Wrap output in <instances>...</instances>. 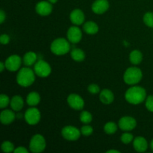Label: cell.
Segmentation results:
<instances>
[{"instance_id":"6da1fadb","label":"cell","mask_w":153,"mask_h":153,"mask_svg":"<svg viewBox=\"0 0 153 153\" xmlns=\"http://www.w3.org/2000/svg\"><path fill=\"white\" fill-rule=\"evenodd\" d=\"M125 98L126 101L131 104H140L146 99V90L142 87H131V88H128L126 92Z\"/></svg>"},{"instance_id":"7a4b0ae2","label":"cell","mask_w":153,"mask_h":153,"mask_svg":"<svg viewBox=\"0 0 153 153\" xmlns=\"http://www.w3.org/2000/svg\"><path fill=\"white\" fill-rule=\"evenodd\" d=\"M35 80V73L28 67H23L18 72L16 82L20 86L26 88L34 83Z\"/></svg>"},{"instance_id":"3957f363","label":"cell","mask_w":153,"mask_h":153,"mask_svg":"<svg viewBox=\"0 0 153 153\" xmlns=\"http://www.w3.org/2000/svg\"><path fill=\"white\" fill-rule=\"evenodd\" d=\"M51 52L56 55H63L70 50V44L66 39L60 37L52 41L50 46Z\"/></svg>"},{"instance_id":"277c9868","label":"cell","mask_w":153,"mask_h":153,"mask_svg":"<svg viewBox=\"0 0 153 153\" xmlns=\"http://www.w3.org/2000/svg\"><path fill=\"white\" fill-rule=\"evenodd\" d=\"M143 77V73L140 69L137 67H129L126 70L123 75V80L127 85H136L140 82Z\"/></svg>"},{"instance_id":"5b68a950","label":"cell","mask_w":153,"mask_h":153,"mask_svg":"<svg viewBox=\"0 0 153 153\" xmlns=\"http://www.w3.org/2000/svg\"><path fill=\"white\" fill-rule=\"evenodd\" d=\"M46 146V140L43 135L40 134H34L31 137L29 143L30 150L34 153H40L43 152Z\"/></svg>"},{"instance_id":"8992f818","label":"cell","mask_w":153,"mask_h":153,"mask_svg":"<svg viewBox=\"0 0 153 153\" xmlns=\"http://www.w3.org/2000/svg\"><path fill=\"white\" fill-rule=\"evenodd\" d=\"M34 71L39 77L46 78L50 75L52 69H51L50 65L46 61L40 60L34 64Z\"/></svg>"},{"instance_id":"52a82bcc","label":"cell","mask_w":153,"mask_h":153,"mask_svg":"<svg viewBox=\"0 0 153 153\" xmlns=\"http://www.w3.org/2000/svg\"><path fill=\"white\" fill-rule=\"evenodd\" d=\"M40 112L37 108H30L25 111L24 117L25 121L28 125L34 126L37 125L40 120Z\"/></svg>"},{"instance_id":"ba28073f","label":"cell","mask_w":153,"mask_h":153,"mask_svg":"<svg viewBox=\"0 0 153 153\" xmlns=\"http://www.w3.org/2000/svg\"><path fill=\"white\" fill-rule=\"evenodd\" d=\"M61 134L64 139L70 141H75L78 140L81 136V131H79L76 127L72 126H67L64 127L61 131Z\"/></svg>"},{"instance_id":"9c48e42d","label":"cell","mask_w":153,"mask_h":153,"mask_svg":"<svg viewBox=\"0 0 153 153\" xmlns=\"http://www.w3.org/2000/svg\"><path fill=\"white\" fill-rule=\"evenodd\" d=\"M22 63V60L19 55H13L9 56L5 60V67L7 70L10 72H15L19 69Z\"/></svg>"},{"instance_id":"30bf717a","label":"cell","mask_w":153,"mask_h":153,"mask_svg":"<svg viewBox=\"0 0 153 153\" xmlns=\"http://www.w3.org/2000/svg\"><path fill=\"white\" fill-rule=\"evenodd\" d=\"M136 126H137V121L131 117H123L119 120V127L123 131H131L135 128Z\"/></svg>"},{"instance_id":"8fae6325","label":"cell","mask_w":153,"mask_h":153,"mask_svg":"<svg viewBox=\"0 0 153 153\" xmlns=\"http://www.w3.org/2000/svg\"><path fill=\"white\" fill-rule=\"evenodd\" d=\"M67 102L69 105L75 110H82L85 106V102L82 97L76 94L69 95V97H67Z\"/></svg>"},{"instance_id":"7c38bea8","label":"cell","mask_w":153,"mask_h":153,"mask_svg":"<svg viewBox=\"0 0 153 153\" xmlns=\"http://www.w3.org/2000/svg\"><path fill=\"white\" fill-rule=\"evenodd\" d=\"M35 10L40 16H48L52 11V3L49 1H41L36 4Z\"/></svg>"},{"instance_id":"4fadbf2b","label":"cell","mask_w":153,"mask_h":153,"mask_svg":"<svg viewBox=\"0 0 153 153\" xmlns=\"http://www.w3.org/2000/svg\"><path fill=\"white\" fill-rule=\"evenodd\" d=\"M82 32L77 26H71L67 31V38L70 43H77L82 40Z\"/></svg>"},{"instance_id":"5bb4252c","label":"cell","mask_w":153,"mask_h":153,"mask_svg":"<svg viewBox=\"0 0 153 153\" xmlns=\"http://www.w3.org/2000/svg\"><path fill=\"white\" fill-rule=\"evenodd\" d=\"M109 8L108 0H96L92 4V10L97 14H102L107 11Z\"/></svg>"},{"instance_id":"9a60e30c","label":"cell","mask_w":153,"mask_h":153,"mask_svg":"<svg viewBox=\"0 0 153 153\" xmlns=\"http://www.w3.org/2000/svg\"><path fill=\"white\" fill-rule=\"evenodd\" d=\"M70 19L74 25H80L85 22V13L80 9H75L70 13Z\"/></svg>"},{"instance_id":"2e32d148","label":"cell","mask_w":153,"mask_h":153,"mask_svg":"<svg viewBox=\"0 0 153 153\" xmlns=\"http://www.w3.org/2000/svg\"><path fill=\"white\" fill-rule=\"evenodd\" d=\"M133 146L134 149L138 152H143L148 148V143L143 137H137L133 141Z\"/></svg>"},{"instance_id":"e0dca14e","label":"cell","mask_w":153,"mask_h":153,"mask_svg":"<svg viewBox=\"0 0 153 153\" xmlns=\"http://www.w3.org/2000/svg\"><path fill=\"white\" fill-rule=\"evenodd\" d=\"M16 115L14 112L10 110H4L1 112L0 120L3 125H9L12 123L15 120Z\"/></svg>"},{"instance_id":"ac0fdd59","label":"cell","mask_w":153,"mask_h":153,"mask_svg":"<svg viewBox=\"0 0 153 153\" xmlns=\"http://www.w3.org/2000/svg\"><path fill=\"white\" fill-rule=\"evenodd\" d=\"M100 100L104 104L108 105L113 102L114 100V96L111 91L108 89H104L100 92Z\"/></svg>"},{"instance_id":"d6986e66","label":"cell","mask_w":153,"mask_h":153,"mask_svg":"<svg viewBox=\"0 0 153 153\" xmlns=\"http://www.w3.org/2000/svg\"><path fill=\"white\" fill-rule=\"evenodd\" d=\"M10 105L13 111H19L22 110V108H23V99H22L20 96H14V97L11 99V100H10Z\"/></svg>"},{"instance_id":"ffe728a7","label":"cell","mask_w":153,"mask_h":153,"mask_svg":"<svg viewBox=\"0 0 153 153\" xmlns=\"http://www.w3.org/2000/svg\"><path fill=\"white\" fill-rule=\"evenodd\" d=\"M83 29L88 34H96L99 31V26L93 21H88L84 24Z\"/></svg>"},{"instance_id":"44dd1931","label":"cell","mask_w":153,"mask_h":153,"mask_svg":"<svg viewBox=\"0 0 153 153\" xmlns=\"http://www.w3.org/2000/svg\"><path fill=\"white\" fill-rule=\"evenodd\" d=\"M37 59V55H36L35 52H28L24 55L23 61L24 64L27 67L32 66L36 63V61Z\"/></svg>"},{"instance_id":"7402d4cb","label":"cell","mask_w":153,"mask_h":153,"mask_svg":"<svg viewBox=\"0 0 153 153\" xmlns=\"http://www.w3.org/2000/svg\"><path fill=\"white\" fill-rule=\"evenodd\" d=\"M27 104L31 107H34L39 104L40 102V97L38 93L31 92L28 94L26 97Z\"/></svg>"},{"instance_id":"603a6c76","label":"cell","mask_w":153,"mask_h":153,"mask_svg":"<svg viewBox=\"0 0 153 153\" xmlns=\"http://www.w3.org/2000/svg\"><path fill=\"white\" fill-rule=\"evenodd\" d=\"M142 60H143V55H142L141 52L139 50H133L132 52L130 53L129 55V61L131 64L134 65H137L141 63Z\"/></svg>"},{"instance_id":"cb8c5ba5","label":"cell","mask_w":153,"mask_h":153,"mask_svg":"<svg viewBox=\"0 0 153 153\" xmlns=\"http://www.w3.org/2000/svg\"><path fill=\"white\" fill-rule=\"evenodd\" d=\"M70 55L74 61H78V62L84 61L85 58V54L84 51L79 48L72 49V51L70 52Z\"/></svg>"},{"instance_id":"d4e9b609","label":"cell","mask_w":153,"mask_h":153,"mask_svg":"<svg viewBox=\"0 0 153 153\" xmlns=\"http://www.w3.org/2000/svg\"><path fill=\"white\" fill-rule=\"evenodd\" d=\"M117 130V126L114 122H108L104 126V131L106 134H112Z\"/></svg>"},{"instance_id":"484cf974","label":"cell","mask_w":153,"mask_h":153,"mask_svg":"<svg viewBox=\"0 0 153 153\" xmlns=\"http://www.w3.org/2000/svg\"><path fill=\"white\" fill-rule=\"evenodd\" d=\"M92 114L87 111H83L80 114V120L84 124H89L92 121Z\"/></svg>"},{"instance_id":"4316f807","label":"cell","mask_w":153,"mask_h":153,"mask_svg":"<svg viewBox=\"0 0 153 153\" xmlns=\"http://www.w3.org/2000/svg\"><path fill=\"white\" fill-rule=\"evenodd\" d=\"M143 22L149 28H153V12H147L143 16Z\"/></svg>"},{"instance_id":"83f0119b","label":"cell","mask_w":153,"mask_h":153,"mask_svg":"<svg viewBox=\"0 0 153 153\" xmlns=\"http://www.w3.org/2000/svg\"><path fill=\"white\" fill-rule=\"evenodd\" d=\"M1 150L5 153H9L14 151V146L11 142L6 140L1 144Z\"/></svg>"},{"instance_id":"f1b7e54d","label":"cell","mask_w":153,"mask_h":153,"mask_svg":"<svg viewBox=\"0 0 153 153\" xmlns=\"http://www.w3.org/2000/svg\"><path fill=\"white\" fill-rule=\"evenodd\" d=\"M10 102V100L7 96H6L5 94H1L0 96V108H6Z\"/></svg>"},{"instance_id":"f546056e","label":"cell","mask_w":153,"mask_h":153,"mask_svg":"<svg viewBox=\"0 0 153 153\" xmlns=\"http://www.w3.org/2000/svg\"><path fill=\"white\" fill-rule=\"evenodd\" d=\"M93 131H94L93 127L91 126L88 125V124H86L85 126H82V128H81V133H82L83 135L86 136V137L91 135Z\"/></svg>"},{"instance_id":"4dcf8cb0","label":"cell","mask_w":153,"mask_h":153,"mask_svg":"<svg viewBox=\"0 0 153 153\" xmlns=\"http://www.w3.org/2000/svg\"><path fill=\"white\" fill-rule=\"evenodd\" d=\"M120 139L121 141H122L124 144H128V143H130L133 140V135L131 134H130V133L126 132L122 134Z\"/></svg>"},{"instance_id":"1f68e13d","label":"cell","mask_w":153,"mask_h":153,"mask_svg":"<svg viewBox=\"0 0 153 153\" xmlns=\"http://www.w3.org/2000/svg\"><path fill=\"white\" fill-rule=\"evenodd\" d=\"M146 107L148 111L150 112H153V96H149L146 99Z\"/></svg>"},{"instance_id":"d6a6232c","label":"cell","mask_w":153,"mask_h":153,"mask_svg":"<svg viewBox=\"0 0 153 153\" xmlns=\"http://www.w3.org/2000/svg\"><path fill=\"white\" fill-rule=\"evenodd\" d=\"M88 91L91 93V94H97L100 92V88L96 84H91L88 86Z\"/></svg>"},{"instance_id":"836d02e7","label":"cell","mask_w":153,"mask_h":153,"mask_svg":"<svg viewBox=\"0 0 153 153\" xmlns=\"http://www.w3.org/2000/svg\"><path fill=\"white\" fill-rule=\"evenodd\" d=\"M0 42L1 44H7L10 42V37L7 34H1L0 37Z\"/></svg>"},{"instance_id":"e575fe53","label":"cell","mask_w":153,"mask_h":153,"mask_svg":"<svg viewBox=\"0 0 153 153\" xmlns=\"http://www.w3.org/2000/svg\"><path fill=\"white\" fill-rule=\"evenodd\" d=\"M13 152L14 153H28V149H25V147H23V146H19V147L16 148V149H14Z\"/></svg>"},{"instance_id":"d590c367","label":"cell","mask_w":153,"mask_h":153,"mask_svg":"<svg viewBox=\"0 0 153 153\" xmlns=\"http://www.w3.org/2000/svg\"><path fill=\"white\" fill-rule=\"evenodd\" d=\"M6 18V14L4 12V10H0V23H3Z\"/></svg>"},{"instance_id":"8d00e7d4","label":"cell","mask_w":153,"mask_h":153,"mask_svg":"<svg viewBox=\"0 0 153 153\" xmlns=\"http://www.w3.org/2000/svg\"><path fill=\"white\" fill-rule=\"evenodd\" d=\"M4 68H6L4 63H3V62L0 63V71L3 72V70H4Z\"/></svg>"},{"instance_id":"74e56055","label":"cell","mask_w":153,"mask_h":153,"mask_svg":"<svg viewBox=\"0 0 153 153\" xmlns=\"http://www.w3.org/2000/svg\"><path fill=\"white\" fill-rule=\"evenodd\" d=\"M110 152H116V153H120V151H117V150H114V149H111V150H108V151H107V153H110Z\"/></svg>"},{"instance_id":"f35d334b","label":"cell","mask_w":153,"mask_h":153,"mask_svg":"<svg viewBox=\"0 0 153 153\" xmlns=\"http://www.w3.org/2000/svg\"><path fill=\"white\" fill-rule=\"evenodd\" d=\"M48 1L50 3H52V4H55V3H56L58 1V0H48Z\"/></svg>"},{"instance_id":"ab89813d","label":"cell","mask_w":153,"mask_h":153,"mask_svg":"<svg viewBox=\"0 0 153 153\" xmlns=\"http://www.w3.org/2000/svg\"><path fill=\"white\" fill-rule=\"evenodd\" d=\"M150 148H151V149L153 151V139L151 140V142H150Z\"/></svg>"}]
</instances>
